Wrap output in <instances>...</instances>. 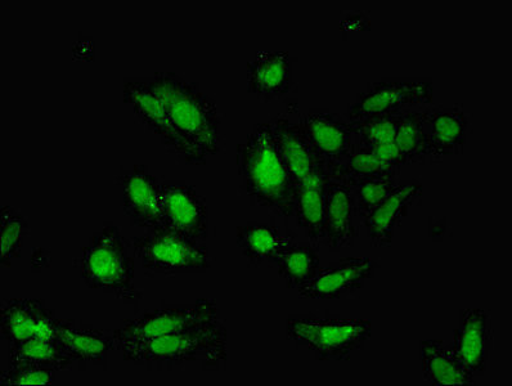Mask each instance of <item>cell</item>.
<instances>
[{
	"label": "cell",
	"instance_id": "19",
	"mask_svg": "<svg viewBox=\"0 0 512 386\" xmlns=\"http://www.w3.org/2000/svg\"><path fill=\"white\" fill-rule=\"evenodd\" d=\"M422 193L424 187L419 181L397 184L393 192L363 222L368 240L374 248H388L392 245L395 232L407 218L412 206L421 199Z\"/></svg>",
	"mask_w": 512,
	"mask_h": 386
},
{
	"label": "cell",
	"instance_id": "10",
	"mask_svg": "<svg viewBox=\"0 0 512 386\" xmlns=\"http://www.w3.org/2000/svg\"><path fill=\"white\" fill-rule=\"evenodd\" d=\"M120 206L132 227L146 232L163 228L161 191L163 182L146 165L121 168L118 177Z\"/></svg>",
	"mask_w": 512,
	"mask_h": 386
},
{
	"label": "cell",
	"instance_id": "32",
	"mask_svg": "<svg viewBox=\"0 0 512 386\" xmlns=\"http://www.w3.org/2000/svg\"><path fill=\"white\" fill-rule=\"evenodd\" d=\"M55 370L35 366H8L0 372V384L4 386H40L55 384Z\"/></svg>",
	"mask_w": 512,
	"mask_h": 386
},
{
	"label": "cell",
	"instance_id": "5",
	"mask_svg": "<svg viewBox=\"0 0 512 386\" xmlns=\"http://www.w3.org/2000/svg\"><path fill=\"white\" fill-rule=\"evenodd\" d=\"M371 336L372 323L363 318L293 314L286 320V338L309 350L317 361H348Z\"/></svg>",
	"mask_w": 512,
	"mask_h": 386
},
{
	"label": "cell",
	"instance_id": "20",
	"mask_svg": "<svg viewBox=\"0 0 512 386\" xmlns=\"http://www.w3.org/2000/svg\"><path fill=\"white\" fill-rule=\"evenodd\" d=\"M469 123V116L460 105L430 109L426 120L428 163H440L447 157L461 155Z\"/></svg>",
	"mask_w": 512,
	"mask_h": 386
},
{
	"label": "cell",
	"instance_id": "4",
	"mask_svg": "<svg viewBox=\"0 0 512 386\" xmlns=\"http://www.w3.org/2000/svg\"><path fill=\"white\" fill-rule=\"evenodd\" d=\"M132 242L125 239L115 223L103 224L80 249L79 273L89 289L112 295L137 307L142 300L136 286V257Z\"/></svg>",
	"mask_w": 512,
	"mask_h": 386
},
{
	"label": "cell",
	"instance_id": "15",
	"mask_svg": "<svg viewBox=\"0 0 512 386\" xmlns=\"http://www.w3.org/2000/svg\"><path fill=\"white\" fill-rule=\"evenodd\" d=\"M294 60L284 51L256 53L246 65L247 92L263 102L284 100L294 87Z\"/></svg>",
	"mask_w": 512,
	"mask_h": 386
},
{
	"label": "cell",
	"instance_id": "17",
	"mask_svg": "<svg viewBox=\"0 0 512 386\" xmlns=\"http://www.w3.org/2000/svg\"><path fill=\"white\" fill-rule=\"evenodd\" d=\"M57 340L60 341L67 357L78 365L80 370L98 367L106 370L115 340L106 331L87 323L62 318L58 326Z\"/></svg>",
	"mask_w": 512,
	"mask_h": 386
},
{
	"label": "cell",
	"instance_id": "12",
	"mask_svg": "<svg viewBox=\"0 0 512 386\" xmlns=\"http://www.w3.org/2000/svg\"><path fill=\"white\" fill-rule=\"evenodd\" d=\"M61 320L43 299L4 300L0 308V339L12 345L35 336L57 338Z\"/></svg>",
	"mask_w": 512,
	"mask_h": 386
},
{
	"label": "cell",
	"instance_id": "28",
	"mask_svg": "<svg viewBox=\"0 0 512 386\" xmlns=\"http://www.w3.org/2000/svg\"><path fill=\"white\" fill-rule=\"evenodd\" d=\"M398 120L399 115L380 116L353 123L352 128L359 143L370 148L385 164L401 170L404 165L395 145Z\"/></svg>",
	"mask_w": 512,
	"mask_h": 386
},
{
	"label": "cell",
	"instance_id": "24",
	"mask_svg": "<svg viewBox=\"0 0 512 386\" xmlns=\"http://www.w3.org/2000/svg\"><path fill=\"white\" fill-rule=\"evenodd\" d=\"M422 376L433 386L475 385L476 379L452 345L440 339H426L420 343Z\"/></svg>",
	"mask_w": 512,
	"mask_h": 386
},
{
	"label": "cell",
	"instance_id": "26",
	"mask_svg": "<svg viewBox=\"0 0 512 386\" xmlns=\"http://www.w3.org/2000/svg\"><path fill=\"white\" fill-rule=\"evenodd\" d=\"M8 366H35L57 372L70 371L71 361L57 338L35 336L20 343L8 345Z\"/></svg>",
	"mask_w": 512,
	"mask_h": 386
},
{
	"label": "cell",
	"instance_id": "3",
	"mask_svg": "<svg viewBox=\"0 0 512 386\" xmlns=\"http://www.w3.org/2000/svg\"><path fill=\"white\" fill-rule=\"evenodd\" d=\"M179 136L206 164L222 148V118L217 102L199 84L172 71H157L150 78Z\"/></svg>",
	"mask_w": 512,
	"mask_h": 386
},
{
	"label": "cell",
	"instance_id": "1",
	"mask_svg": "<svg viewBox=\"0 0 512 386\" xmlns=\"http://www.w3.org/2000/svg\"><path fill=\"white\" fill-rule=\"evenodd\" d=\"M242 190L251 204L281 218H294L298 181L273 137L271 124H255L236 147Z\"/></svg>",
	"mask_w": 512,
	"mask_h": 386
},
{
	"label": "cell",
	"instance_id": "2",
	"mask_svg": "<svg viewBox=\"0 0 512 386\" xmlns=\"http://www.w3.org/2000/svg\"><path fill=\"white\" fill-rule=\"evenodd\" d=\"M118 352L123 361L148 371L186 370L195 365L202 371H222L227 367V327L219 318Z\"/></svg>",
	"mask_w": 512,
	"mask_h": 386
},
{
	"label": "cell",
	"instance_id": "13",
	"mask_svg": "<svg viewBox=\"0 0 512 386\" xmlns=\"http://www.w3.org/2000/svg\"><path fill=\"white\" fill-rule=\"evenodd\" d=\"M379 266L370 258H344L321 267L308 285L298 290L303 299L339 300L365 289Z\"/></svg>",
	"mask_w": 512,
	"mask_h": 386
},
{
	"label": "cell",
	"instance_id": "27",
	"mask_svg": "<svg viewBox=\"0 0 512 386\" xmlns=\"http://www.w3.org/2000/svg\"><path fill=\"white\" fill-rule=\"evenodd\" d=\"M273 266L285 281L287 289L298 291L320 272V246L312 242H294L278 255Z\"/></svg>",
	"mask_w": 512,
	"mask_h": 386
},
{
	"label": "cell",
	"instance_id": "16",
	"mask_svg": "<svg viewBox=\"0 0 512 386\" xmlns=\"http://www.w3.org/2000/svg\"><path fill=\"white\" fill-rule=\"evenodd\" d=\"M357 219L353 188L330 179L321 245H325L332 253L353 248L358 239Z\"/></svg>",
	"mask_w": 512,
	"mask_h": 386
},
{
	"label": "cell",
	"instance_id": "6",
	"mask_svg": "<svg viewBox=\"0 0 512 386\" xmlns=\"http://www.w3.org/2000/svg\"><path fill=\"white\" fill-rule=\"evenodd\" d=\"M130 242L134 257L150 275H193L208 272L213 266L206 242L188 239L166 228L133 237Z\"/></svg>",
	"mask_w": 512,
	"mask_h": 386
},
{
	"label": "cell",
	"instance_id": "29",
	"mask_svg": "<svg viewBox=\"0 0 512 386\" xmlns=\"http://www.w3.org/2000/svg\"><path fill=\"white\" fill-rule=\"evenodd\" d=\"M430 107L416 109L399 115L397 145L403 165L428 163L426 151V120H428Z\"/></svg>",
	"mask_w": 512,
	"mask_h": 386
},
{
	"label": "cell",
	"instance_id": "8",
	"mask_svg": "<svg viewBox=\"0 0 512 386\" xmlns=\"http://www.w3.org/2000/svg\"><path fill=\"white\" fill-rule=\"evenodd\" d=\"M434 101L431 79H381L370 83L352 103L347 112L350 124L380 116L401 115L424 109Z\"/></svg>",
	"mask_w": 512,
	"mask_h": 386
},
{
	"label": "cell",
	"instance_id": "31",
	"mask_svg": "<svg viewBox=\"0 0 512 386\" xmlns=\"http://www.w3.org/2000/svg\"><path fill=\"white\" fill-rule=\"evenodd\" d=\"M395 187H397L395 178H377L370 179V181L358 184L356 188H353L359 221L365 222Z\"/></svg>",
	"mask_w": 512,
	"mask_h": 386
},
{
	"label": "cell",
	"instance_id": "11",
	"mask_svg": "<svg viewBox=\"0 0 512 386\" xmlns=\"http://www.w3.org/2000/svg\"><path fill=\"white\" fill-rule=\"evenodd\" d=\"M163 228L206 242L209 237L208 201L195 186L184 181H165L161 191Z\"/></svg>",
	"mask_w": 512,
	"mask_h": 386
},
{
	"label": "cell",
	"instance_id": "23",
	"mask_svg": "<svg viewBox=\"0 0 512 386\" xmlns=\"http://www.w3.org/2000/svg\"><path fill=\"white\" fill-rule=\"evenodd\" d=\"M269 124L291 173L294 174L298 184L303 182L323 160L314 150L302 119L291 121L285 116H277L269 121Z\"/></svg>",
	"mask_w": 512,
	"mask_h": 386
},
{
	"label": "cell",
	"instance_id": "7",
	"mask_svg": "<svg viewBox=\"0 0 512 386\" xmlns=\"http://www.w3.org/2000/svg\"><path fill=\"white\" fill-rule=\"evenodd\" d=\"M220 309L213 299H199L186 305H166L120 322L112 331L116 350L129 345L177 334L202 323L219 320Z\"/></svg>",
	"mask_w": 512,
	"mask_h": 386
},
{
	"label": "cell",
	"instance_id": "9",
	"mask_svg": "<svg viewBox=\"0 0 512 386\" xmlns=\"http://www.w3.org/2000/svg\"><path fill=\"white\" fill-rule=\"evenodd\" d=\"M123 101L139 123L159 138L161 145L179 161L187 165L205 164L175 130L164 102L152 87L150 79H125Z\"/></svg>",
	"mask_w": 512,
	"mask_h": 386
},
{
	"label": "cell",
	"instance_id": "18",
	"mask_svg": "<svg viewBox=\"0 0 512 386\" xmlns=\"http://www.w3.org/2000/svg\"><path fill=\"white\" fill-rule=\"evenodd\" d=\"M302 121L314 150L326 165L339 163L356 143L352 124L334 111L311 109Z\"/></svg>",
	"mask_w": 512,
	"mask_h": 386
},
{
	"label": "cell",
	"instance_id": "21",
	"mask_svg": "<svg viewBox=\"0 0 512 386\" xmlns=\"http://www.w3.org/2000/svg\"><path fill=\"white\" fill-rule=\"evenodd\" d=\"M330 177L325 161L298 184L294 218L309 242L320 246Z\"/></svg>",
	"mask_w": 512,
	"mask_h": 386
},
{
	"label": "cell",
	"instance_id": "22",
	"mask_svg": "<svg viewBox=\"0 0 512 386\" xmlns=\"http://www.w3.org/2000/svg\"><path fill=\"white\" fill-rule=\"evenodd\" d=\"M296 242L293 231L272 223L249 222L236 228V244L250 266L275 263L278 255Z\"/></svg>",
	"mask_w": 512,
	"mask_h": 386
},
{
	"label": "cell",
	"instance_id": "30",
	"mask_svg": "<svg viewBox=\"0 0 512 386\" xmlns=\"http://www.w3.org/2000/svg\"><path fill=\"white\" fill-rule=\"evenodd\" d=\"M30 235V224L19 209L3 205L0 210V264L10 268L21 258L25 241Z\"/></svg>",
	"mask_w": 512,
	"mask_h": 386
},
{
	"label": "cell",
	"instance_id": "14",
	"mask_svg": "<svg viewBox=\"0 0 512 386\" xmlns=\"http://www.w3.org/2000/svg\"><path fill=\"white\" fill-rule=\"evenodd\" d=\"M493 340L491 314L482 308L461 309L460 322L453 331L452 348L475 379L487 372Z\"/></svg>",
	"mask_w": 512,
	"mask_h": 386
},
{
	"label": "cell",
	"instance_id": "25",
	"mask_svg": "<svg viewBox=\"0 0 512 386\" xmlns=\"http://www.w3.org/2000/svg\"><path fill=\"white\" fill-rule=\"evenodd\" d=\"M327 172H329L331 181L356 188L358 184L370 181V179L395 178L399 169L385 164L370 148L363 146L356 139V143L343 160L334 165H327Z\"/></svg>",
	"mask_w": 512,
	"mask_h": 386
}]
</instances>
